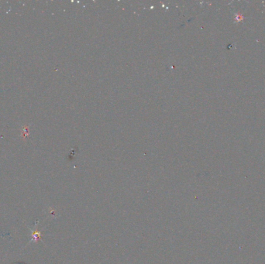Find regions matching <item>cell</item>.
<instances>
[{"label":"cell","instance_id":"1","mask_svg":"<svg viewBox=\"0 0 265 264\" xmlns=\"http://www.w3.org/2000/svg\"><path fill=\"white\" fill-rule=\"evenodd\" d=\"M32 237H33V238H32V240H31V242L34 240L36 241L37 239H40V232H37V231H35V232H33Z\"/></svg>","mask_w":265,"mask_h":264},{"label":"cell","instance_id":"2","mask_svg":"<svg viewBox=\"0 0 265 264\" xmlns=\"http://www.w3.org/2000/svg\"><path fill=\"white\" fill-rule=\"evenodd\" d=\"M243 19H244V16L241 15L240 13H236L235 16V22H241L243 21Z\"/></svg>","mask_w":265,"mask_h":264}]
</instances>
